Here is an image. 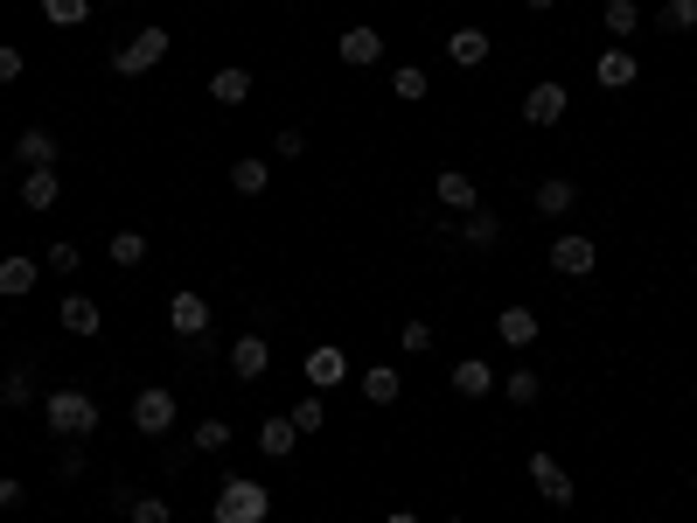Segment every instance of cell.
Masks as SVG:
<instances>
[{
    "instance_id": "6da1fadb",
    "label": "cell",
    "mask_w": 697,
    "mask_h": 523,
    "mask_svg": "<svg viewBox=\"0 0 697 523\" xmlns=\"http://www.w3.org/2000/svg\"><path fill=\"white\" fill-rule=\"evenodd\" d=\"M210 516L217 523H266L272 516V489H266V481H252V475H223Z\"/></svg>"
},
{
    "instance_id": "7a4b0ae2",
    "label": "cell",
    "mask_w": 697,
    "mask_h": 523,
    "mask_svg": "<svg viewBox=\"0 0 697 523\" xmlns=\"http://www.w3.org/2000/svg\"><path fill=\"white\" fill-rule=\"evenodd\" d=\"M43 419H49V433L84 440V433H98V398L78 391V384H63V391H49V398H43Z\"/></svg>"
},
{
    "instance_id": "3957f363",
    "label": "cell",
    "mask_w": 697,
    "mask_h": 523,
    "mask_svg": "<svg viewBox=\"0 0 697 523\" xmlns=\"http://www.w3.org/2000/svg\"><path fill=\"white\" fill-rule=\"evenodd\" d=\"M167 49H175V35H167V28H140L133 43L112 49V70H119V78H147V70H154Z\"/></svg>"
},
{
    "instance_id": "277c9868",
    "label": "cell",
    "mask_w": 697,
    "mask_h": 523,
    "mask_svg": "<svg viewBox=\"0 0 697 523\" xmlns=\"http://www.w3.org/2000/svg\"><path fill=\"white\" fill-rule=\"evenodd\" d=\"M175 419H182V405L167 384H147L133 398V433H175Z\"/></svg>"
},
{
    "instance_id": "5b68a950",
    "label": "cell",
    "mask_w": 697,
    "mask_h": 523,
    "mask_svg": "<svg viewBox=\"0 0 697 523\" xmlns=\"http://www.w3.org/2000/svg\"><path fill=\"white\" fill-rule=\"evenodd\" d=\"M565 112H572V91H565L558 78H537L531 91H523V119L531 126H558Z\"/></svg>"
},
{
    "instance_id": "8992f818",
    "label": "cell",
    "mask_w": 697,
    "mask_h": 523,
    "mask_svg": "<svg viewBox=\"0 0 697 523\" xmlns=\"http://www.w3.org/2000/svg\"><path fill=\"white\" fill-rule=\"evenodd\" d=\"M523 475H531V489L551 502V510H572V475H565L551 454H531V461H523Z\"/></svg>"
},
{
    "instance_id": "52a82bcc",
    "label": "cell",
    "mask_w": 697,
    "mask_h": 523,
    "mask_svg": "<svg viewBox=\"0 0 697 523\" xmlns=\"http://www.w3.org/2000/svg\"><path fill=\"white\" fill-rule=\"evenodd\" d=\"M600 266V252H593V237H579V231H565L558 245H551V272H565V279H586Z\"/></svg>"
},
{
    "instance_id": "ba28073f",
    "label": "cell",
    "mask_w": 697,
    "mask_h": 523,
    "mask_svg": "<svg viewBox=\"0 0 697 523\" xmlns=\"http://www.w3.org/2000/svg\"><path fill=\"white\" fill-rule=\"evenodd\" d=\"M266 363H272V342H266V335H237V342H231L237 384H258V377H266Z\"/></svg>"
},
{
    "instance_id": "9c48e42d",
    "label": "cell",
    "mask_w": 697,
    "mask_h": 523,
    "mask_svg": "<svg viewBox=\"0 0 697 523\" xmlns=\"http://www.w3.org/2000/svg\"><path fill=\"white\" fill-rule=\"evenodd\" d=\"M593 78H600V91H628L635 78H642V63H635V49H600V63H593Z\"/></svg>"
},
{
    "instance_id": "30bf717a",
    "label": "cell",
    "mask_w": 697,
    "mask_h": 523,
    "mask_svg": "<svg viewBox=\"0 0 697 523\" xmlns=\"http://www.w3.org/2000/svg\"><path fill=\"white\" fill-rule=\"evenodd\" d=\"M167 328H175V335H188V342H196V335L202 328H210V301H202V293H175V301H167Z\"/></svg>"
},
{
    "instance_id": "8fae6325",
    "label": "cell",
    "mask_w": 697,
    "mask_h": 523,
    "mask_svg": "<svg viewBox=\"0 0 697 523\" xmlns=\"http://www.w3.org/2000/svg\"><path fill=\"white\" fill-rule=\"evenodd\" d=\"M35 279H43V266L22 258V252H8V258H0V301H28Z\"/></svg>"
},
{
    "instance_id": "7c38bea8",
    "label": "cell",
    "mask_w": 697,
    "mask_h": 523,
    "mask_svg": "<svg viewBox=\"0 0 697 523\" xmlns=\"http://www.w3.org/2000/svg\"><path fill=\"white\" fill-rule=\"evenodd\" d=\"M307 384H314V391H335V384H349V357H342L335 342L307 349Z\"/></svg>"
},
{
    "instance_id": "4fadbf2b",
    "label": "cell",
    "mask_w": 697,
    "mask_h": 523,
    "mask_svg": "<svg viewBox=\"0 0 697 523\" xmlns=\"http://www.w3.org/2000/svg\"><path fill=\"white\" fill-rule=\"evenodd\" d=\"M335 56H342V63H376V56H384V35H376L370 22H356V28H342V43H335Z\"/></svg>"
},
{
    "instance_id": "5bb4252c",
    "label": "cell",
    "mask_w": 697,
    "mask_h": 523,
    "mask_svg": "<svg viewBox=\"0 0 697 523\" xmlns=\"http://www.w3.org/2000/svg\"><path fill=\"white\" fill-rule=\"evenodd\" d=\"M432 196H440L446 210H461V217H467V210H481V189H475V175H461V167H446V175L432 182Z\"/></svg>"
},
{
    "instance_id": "9a60e30c",
    "label": "cell",
    "mask_w": 697,
    "mask_h": 523,
    "mask_svg": "<svg viewBox=\"0 0 697 523\" xmlns=\"http://www.w3.org/2000/svg\"><path fill=\"white\" fill-rule=\"evenodd\" d=\"M56 322H63L70 335H98V328H105V314H98V301H91V293H63Z\"/></svg>"
},
{
    "instance_id": "2e32d148",
    "label": "cell",
    "mask_w": 697,
    "mask_h": 523,
    "mask_svg": "<svg viewBox=\"0 0 697 523\" xmlns=\"http://www.w3.org/2000/svg\"><path fill=\"white\" fill-rule=\"evenodd\" d=\"M446 63H461V70L488 63V28H454L446 35Z\"/></svg>"
},
{
    "instance_id": "e0dca14e",
    "label": "cell",
    "mask_w": 697,
    "mask_h": 523,
    "mask_svg": "<svg viewBox=\"0 0 697 523\" xmlns=\"http://www.w3.org/2000/svg\"><path fill=\"white\" fill-rule=\"evenodd\" d=\"M496 384H502V377H496L481 357H461V363H454V391H461V398H488Z\"/></svg>"
},
{
    "instance_id": "ac0fdd59",
    "label": "cell",
    "mask_w": 697,
    "mask_h": 523,
    "mask_svg": "<svg viewBox=\"0 0 697 523\" xmlns=\"http://www.w3.org/2000/svg\"><path fill=\"white\" fill-rule=\"evenodd\" d=\"M14 161L22 167H56V133L49 126H28V133L14 140Z\"/></svg>"
},
{
    "instance_id": "d6986e66",
    "label": "cell",
    "mask_w": 697,
    "mask_h": 523,
    "mask_svg": "<svg viewBox=\"0 0 697 523\" xmlns=\"http://www.w3.org/2000/svg\"><path fill=\"white\" fill-rule=\"evenodd\" d=\"M56 196H63L56 167H28V182H22V210H56Z\"/></svg>"
},
{
    "instance_id": "ffe728a7",
    "label": "cell",
    "mask_w": 697,
    "mask_h": 523,
    "mask_svg": "<svg viewBox=\"0 0 697 523\" xmlns=\"http://www.w3.org/2000/svg\"><path fill=\"white\" fill-rule=\"evenodd\" d=\"M496 335H502L510 349H531V342H537V314H531V307H502V314H496Z\"/></svg>"
},
{
    "instance_id": "44dd1931",
    "label": "cell",
    "mask_w": 697,
    "mask_h": 523,
    "mask_svg": "<svg viewBox=\"0 0 697 523\" xmlns=\"http://www.w3.org/2000/svg\"><path fill=\"white\" fill-rule=\"evenodd\" d=\"M398 391H405L398 363H370V370H363V398H370V405H398Z\"/></svg>"
},
{
    "instance_id": "7402d4cb",
    "label": "cell",
    "mask_w": 697,
    "mask_h": 523,
    "mask_svg": "<svg viewBox=\"0 0 697 523\" xmlns=\"http://www.w3.org/2000/svg\"><path fill=\"white\" fill-rule=\"evenodd\" d=\"M572 202H579L572 175H551V182H537V217H572Z\"/></svg>"
},
{
    "instance_id": "603a6c76",
    "label": "cell",
    "mask_w": 697,
    "mask_h": 523,
    "mask_svg": "<svg viewBox=\"0 0 697 523\" xmlns=\"http://www.w3.org/2000/svg\"><path fill=\"white\" fill-rule=\"evenodd\" d=\"M293 440H300V433H293V419H287V412H272L266 426H258V454H266V461H287V454H293Z\"/></svg>"
},
{
    "instance_id": "cb8c5ba5",
    "label": "cell",
    "mask_w": 697,
    "mask_h": 523,
    "mask_svg": "<svg viewBox=\"0 0 697 523\" xmlns=\"http://www.w3.org/2000/svg\"><path fill=\"white\" fill-rule=\"evenodd\" d=\"M266 182H272V167L258 161V154H237V161H231V189H237V196H266Z\"/></svg>"
},
{
    "instance_id": "d4e9b609",
    "label": "cell",
    "mask_w": 697,
    "mask_h": 523,
    "mask_svg": "<svg viewBox=\"0 0 697 523\" xmlns=\"http://www.w3.org/2000/svg\"><path fill=\"white\" fill-rule=\"evenodd\" d=\"M210 98H217V105H244V98H252V70H217V78H210Z\"/></svg>"
},
{
    "instance_id": "484cf974",
    "label": "cell",
    "mask_w": 697,
    "mask_h": 523,
    "mask_svg": "<svg viewBox=\"0 0 697 523\" xmlns=\"http://www.w3.org/2000/svg\"><path fill=\"white\" fill-rule=\"evenodd\" d=\"M461 237H467V245H475V252H488V245H496V237H502V223L488 217V210H467V217H461Z\"/></svg>"
},
{
    "instance_id": "4316f807",
    "label": "cell",
    "mask_w": 697,
    "mask_h": 523,
    "mask_svg": "<svg viewBox=\"0 0 697 523\" xmlns=\"http://www.w3.org/2000/svg\"><path fill=\"white\" fill-rule=\"evenodd\" d=\"M496 391H502V398H510V405H537V391H544V377H537V370H510V377H502Z\"/></svg>"
},
{
    "instance_id": "83f0119b",
    "label": "cell",
    "mask_w": 697,
    "mask_h": 523,
    "mask_svg": "<svg viewBox=\"0 0 697 523\" xmlns=\"http://www.w3.org/2000/svg\"><path fill=\"white\" fill-rule=\"evenodd\" d=\"M43 22H56V28H84V22H91V0H43Z\"/></svg>"
},
{
    "instance_id": "f1b7e54d",
    "label": "cell",
    "mask_w": 697,
    "mask_h": 523,
    "mask_svg": "<svg viewBox=\"0 0 697 523\" xmlns=\"http://www.w3.org/2000/svg\"><path fill=\"white\" fill-rule=\"evenodd\" d=\"M600 22H607V35H635V28H642V8H635V0H607Z\"/></svg>"
},
{
    "instance_id": "f546056e",
    "label": "cell",
    "mask_w": 697,
    "mask_h": 523,
    "mask_svg": "<svg viewBox=\"0 0 697 523\" xmlns=\"http://www.w3.org/2000/svg\"><path fill=\"white\" fill-rule=\"evenodd\" d=\"M105 252H112V266L126 272V266H140V258H147V237H140V231H112Z\"/></svg>"
},
{
    "instance_id": "4dcf8cb0",
    "label": "cell",
    "mask_w": 697,
    "mask_h": 523,
    "mask_svg": "<svg viewBox=\"0 0 697 523\" xmlns=\"http://www.w3.org/2000/svg\"><path fill=\"white\" fill-rule=\"evenodd\" d=\"M391 98H405V105L426 98V70L419 63H398V70H391Z\"/></svg>"
},
{
    "instance_id": "1f68e13d",
    "label": "cell",
    "mask_w": 697,
    "mask_h": 523,
    "mask_svg": "<svg viewBox=\"0 0 697 523\" xmlns=\"http://www.w3.org/2000/svg\"><path fill=\"white\" fill-rule=\"evenodd\" d=\"M188 440H196V454H223V446H231V419H202Z\"/></svg>"
},
{
    "instance_id": "d6a6232c",
    "label": "cell",
    "mask_w": 697,
    "mask_h": 523,
    "mask_svg": "<svg viewBox=\"0 0 697 523\" xmlns=\"http://www.w3.org/2000/svg\"><path fill=\"white\" fill-rule=\"evenodd\" d=\"M670 35H690L697 28V0H663V14H655Z\"/></svg>"
},
{
    "instance_id": "836d02e7",
    "label": "cell",
    "mask_w": 697,
    "mask_h": 523,
    "mask_svg": "<svg viewBox=\"0 0 697 523\" xmlns=\"http://www.w3.org/2000/svg\"><path fill=\"white\" fill-rule=\"evenodd\" d=\"M35 398V384H28V370H8V377H0V405H8V412H22V405Z\"/></svg>"
},
{
    "instance_id": "e575fe53",
    "label": "cell",
    "mask_w": 697,
    "mask_h": 523,
    "mask_svg": "<svg viewBox=\"0 0 697 523\" xmlns=\"http://www.w3.org/2000/svg\"><path fill=\"white\" fill-rule=\"evenodd\" d=\"M126 516H133V523H175L167 496H133V502H126Z\"/></svg>"
},
{
    "instance_id": "d590c367",
    "label": "cell",
    "mask_w": 697,
    "mask_h": 523,
    "mask_svg": "<svg viewBox=\"0 0 697 523\" xmlns=\"http://www.w3.org/2000/svg\"><path fill=\"white\" fill-rule=\"evenodd\" d=\"M287 419H293V433H322V419H328V405H322V398H300V405H293V412H287Z\"/></svg>"
},
{
    "instance_id": "8d00e7d4",
    "label": "cell",
    "mask_w": 697,
    "mask_h": 523,
    "mask_svg": "<svg viewBox=\"0 0 697 523\" xmlns=\"http://www.w3.org/2000/svg\"><path fill=\"white\" fill-rule=\"evenodd\" d=\"M43 272H78V245H49V258H43Z\"/></svg>"
},
{
    "instance_id": "74e56055",
    "label": "cell",
    "mask_w": 697,
    "mask_h": 523,
    "mask_svg": "<svg viewBox=\"0 0 697 523\" xmlns=\"http://www.w3.org/2000/svg\"><path fill=\"white\" fill-rule=\"evenodd\" d=\"M432 349V322H405V357H426Z\"/></svg>"
},
{
    "instance_id": "f35d334b",
    "label": "cell",
    "mask_w": 697,
    "mask_h": 523,
    "mask_svg": "<svg viewBox=\"0 0 697 523\" xmlns=\"http://www.w3.org/2000/svg\"><path fill=\"white\" fill-rule=\"evenodd\" d=\"M22 70H28V56L14 49V43H0V84H14V78H22Z\"/></svg>"
},
{
    "instance_id": "ab89813d",
    "label": "cell",
    "mask_w": 697,
    "mask_h": 523,
    "mask_svg": "<svg viewBox=\"0 0 697 523\" xmlns=\"http://www.w3.org/2000/svg\"><path fill=\"white\" fill-rule=\"evenodd\" d=\"M272 154H279V161H293V154H307V133H300V126H287V133H279V140H272Z\"/></svg>"
},
{
    "instance_id": "60d3db41",
    "label": "cell",
    "mask_w": 697,
    "mask_h": 523,
    "mask_svg": "<svg viewBox=\"0 0 697 523\" xmlns=\"http://www.w3.org/2000/svg\"><path fill=\"white\" fill-rule=\"evenodd\" d=\"M22 502H28V489L14 475H0V510H22Z\"/></svg>"
},
{
    "instance_id": "b9f144b4",
    "label": "cell",
    "mask_w": 697,
    "mask_h": 523,
    "mask_svg": "<svg viewBox=\"0 0 697 523\" xmlns=\"http://www.w3.org/2000/svg\"><path fill=\"white\" fill-rule=\"evenodd\" d=\"M523 8H531V14H551V8H558V0H523Z\"/></svg>"
},
{
    "instance_id": "7bdbcfd3",
    "label": "cell",
    "mask_w": 697,
    "mask_h": 523,
    "mask_svg": "<svg viewBox=\"0 0 697 523\" xmlns=\"http://www.w3.org/2000/svg\"><path fill=\"white\" fill-rule=\"evenodd\" d=\"M384 523H419V516H411V510H391V516H384Z\"/></svg>"
},
{
    "instance_id": "ee69618b",
    "label": "cell",
    "mask_w": 697,
    "mask_h": 523,
    "mask_svg": "<svg viewBox=\"0 0 697 523\" xmlns=\"http://www.w3.org/2000/svg\"><path fill=\"white\" fill-rule=\"evenodd\" d=\"M446 523H467V516H446Z\"/></svg>"
},
{
    "instance_id": "f6af8a7d",
    "label": "cell",
    "mask_w": 697,
    "mask_h": 523,
    "mask_svg": "<svg viewBox=\"0 0 697 523\" xmlns=\"http://www.w3.org/2000/svg\"><path fill=\"white\" fill-rule=\"evenodd\" d=\"M690 496H697V481H690Z\"/></svg>"
}]
</instances>
